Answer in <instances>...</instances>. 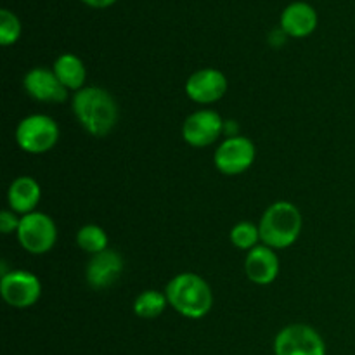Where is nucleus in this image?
<instances>
[{
  "label": "nucleus",
  "instance_id": "1",
  "mask_svg": "<svg viewBox=\"0 0 355 355\" xmlns=\"http://www.w3.org/2000/svg\"><path fill=\"white\" fill-rule=\"evenodd\" d=\"M73 113L83 128L94 137H104L118 121V104L107 90L83 87L71 99Z\"/></svg>",
  "mask_w": 355,
  "mask_h": 355
},
{
  "label": "nucleus",
  "instance_id": "2",
  "mask_svg": "<svg viewBox=\"0 0 355 355\" xmlns=\"http://www.w3.org/2000/svg\"><path fill=\"white\" fill-rule=\"evenodd\" d=\"M165 295L168 298V304L180 315L189 319L205 318L214 305L210 284L193 272L177 274L166 284Z\"/></svg>",
  "mask_w": 355,
  "mask_h": 355
},
{
  "label": "nucleus",
  "instance_id": "3",
  "mask_svg": "<svg viewBox=\"0 0 355 355\" xmlns=\"http://www.w3.org/2000/svg\"><path fill=\"white\" fill-rule=\"evenodd\" d=\"M260 241L272 250L293 245L302 232V215L293 203L277 201L263 211L259 224Z\"/></svg>",
  "mask_w": 355,
  "mask_h": 355
},
{
  "label": "nucleus",
  "instance_id": "4",
  "mask_svg": "<svg viewBox=\"0 0 355 355\" xmlns=\"http://www.w3.org/2000/svg\"><path fill=\"white\" fill-rule=\"evenodd\" d=\"M16 141L30 155H44L59 141V127L47 114H31L23 118L16 128Z\"/></svg>",
  "mask_w": 355,
  "mask_h": 355
},
{
  "label": "nucleus",
  "instance_id": "5",
  "mask_svg": "<svg viewBox=\"0 0 355 355\" xmlns=\"http://www.w3.org/2000/svg\"><path fill=\"white\" fill-rule=\"evenodd\" d=\"M16 232L21 246L33 255L51 252L52 246L58 241V229H55L54 220L40 211L23 215Z\"/></svg>",
  "mask_w": 355,
  "mask_h": 355
},
{
  "label": "nucleus",
  "instance_id": "6",
  "mask_svg": "<svg viewBox=\"0 0 355 355\" xmlns=\"http://www.w3.org/2000/svg\"><path fill=\"white\" fill-rule=\"evenodd\" d=\"M274 355H326V345L311 326L290 324L277 333Z\"/></svg>",
  "mask_w": 355,
  "mask_h": 355
},
{
  "label": "nucleus",
  "instance_id": "7",
  "mask_svg": "<svg viewBox=\"0 0 355 355\" xmlns=\"http://www.w3.org/2000/svg\"><path fill=\"white\" fill-rule=\"evenodd\" d=\"M214 162L218 172L225 175H238L246 172L255 162V146L250 139L232 135L218 146Z\"/></svg>",
  "mask_w": 355,
  "mask_h": 355
},
{
  "label": "nucleus",
  "instance_id": "8",
  "mask_svg": "<svg viewBox=\"0 0 355 355\" xmlns=\"http://www.w3.org/2000/svg\"><path fill=\"white\" fill-rule=\"evenodd\" d=\"M0 293L10 307L26 309L38 302L42 295V284L35 274L26 270H12L2 276Z\"/></svg>",
  "mask_w": 355,
  "mask_h": 355
},
{
  "label": "nucleus",
  "instance_id": "9",
  "mask_svg": "<svg viewBox=\"0 0 355 355\" xmlns=\"http://www.w3.org/2000/svg\"><path fill=\"white\" fill-rule=\"evenodd\" d=\"M225 121L215 111L201 110L196 113L189 114L182 125L184 141L193 148H205L210 146L220 137L224 132Z\"/></svg>",
  "mask_w": 355,
  "mask_h": 355
},
{
  "label": "nucleus",
  "instance_id": "10",
  "mask_svg": "<svg viewBox=\"0 0 355 355\" xmlns=\"http://www.w3.org/2000/svg\"><path fill=\"white\" fill-rule=\"evenodd\" d=\"M227 92V78L215 68H203L193 73L186 82V94L198 104H211L220 101Z\"/></svg>",
  "mask_w": 355,
  "mask_h": 355
},
{
  "label": "nucleus",
  "instance_id": "11",
  "mask_svg": "<svg viewBox=\"0 0 355 355\" xmlns=\"http://www.w3.org/2000/svg\"><path fill=\"white\" fill-rule=\"evenodd\" d=\"M24 90L40 103L59 104L68 99V89L59 82L54 69L33 68L24 75Z\"/></svg>",
  "mask_w": 355,
  "mask_h": 355
},
{
  "label": "nucleus",
  "instance_id": "12",
  "mask_svg": "<svg viewBox=\"0 0 355 355\" xmlns=\"http://www.w3.org/2000/svg\"><path fill=\"white\" fill-rule=\"evenodd\" d=\"M123 272V259L114 250L96 253L87 263V283L94 290H106L120 279Z\"/></svg>",
  "mask_w": 355,
  "mask_h": 355
},
{
  "label": "nucleus",
  "instance_id": "13",
  "mask_svg": "<svg viewBox=\"0 0 355 355\" xmlns=\"http://www.w3.org/2000/svg\"><path fill=\"white\" fill-rule=\"evenodd\" d=\"M245 272L255 284H270L279 276V259L276 250L266 245L252 248L245 260Z\"/></svg>",
  "mask_w": 355,
  "mask_h": 355
},
{
  "label": "nucleus",
  "instance_id": "14",
  "mask_svg": "<svg viewBox=\"0 0 355 355\" xmlns=\"http://www.w3.org/2000/svg\"><path fill=\"white\" fill-rule=\"evenodd\" d=\"M318 26V12L305 2H293L281 14V30L288 37H309Z\"/></svg>",
  "mask_w": 355,
  "mask_h": 355
},
{
  "label": "nucleus",
  "instance_id": "15",
  "mask_svg": "<svg viewBox=\"0 0 355 355\" xmlns=\"http://www.w3.org/2000/svg\"><path fill=\"white\" fill-rule=\"evenodd\" d=\"M42 189L38 186L37 180L33 177H17L9 187L7 193V201L14 214L28 215L37 208L38 201H40Z\"/></svg>",
  "mask_w": 355,
  "mask_h": 355
},
{
  "label": "nucleus",
  "instance_id": "16",
  "mask_svg": "<svg viewBox=\"0 0 355 355\" xmlns=\"http://www.w3.org/2000/svg\"><path fill=\"white\" fill-rule=\"evenodd\" d=\"M54 73L58 75L59 82L66 87L68 90H78L83 89L85 83L87 71L85 64L82 59L75 54H61L54 62Z\"/></svg>",
  "mask_w": 355,
  "mask_h": 355
},
{
  "label": "nucleus",
  "instance_id": "17",
  "mask_svg": "<svg viewBox=\"0 0 355 355\" xmlns=\"http://www.w3.org/2000/svg\"><path fill=\"white\" fill-rule=\"evenodd\" d=\"M166 304H168V298H166L165 293L156 290H148L135 298L134 312L135 315L142 319H156L163 314Z\"/></svg>",
  "mask_w": 355,
  "mask_h": 355
},
{
  "label": "nucleus",
  "instance_id": "18",
  "mask_svg": "<svg viewBox=\"0 0 355 355\" xmlns=\"http://www.w3.org/2000/svg\"><path fill=\"white\" fill-rule=\"evenodd\" d=\"M76 245L87 253H96L104 252L107 250V234L103 227L99 225H83L76 234Z\"/></svg>",
  "mask_w": 355,
  "mask_h": 355
},
{
  "label": "nucleus",
  "instance_id": "19",
  "mask_svg": "<svg viewBox=\"0 0 355 355\" xmlns=\"http://www.w3.org/2000/svg\"><path fill=\"white\" fill-rule=\"evenodd\" d=\"M260 241L259 225H253L252 222H239L232 227L231 231V243L239 250H252L259 246L257 243Z\"/></svg>",
  "mask_w": 355,
  "mask_h": 355
},
{
  "label": "nucleus",
  "instance_id": "20",
  "mask_svg": "<svg viewBox=\"0 0 355 355\" xmlns=\"http://www.w3.org/2000/svg\"><path fill=\"white\" fill-rule=\"evenodd\" d=\"M21 35V23L17 16L10 10H0V44L3 47L16 44Z\"/></svg>",
  "mask_w": 355,
  "mask_h": 355
},
{
  "label": "nucleus",
  "instance_id": "21",
  "mask_svg": "<svg viewBox=\"0 0 355 355\" xmlns=\"http://www.w3.org/2000/svg\"><path fill=\"white\" fill-rule=\"evenodd\" d=\"M19 222L21 218H17L14 211L3 210L2 214H0V231H2V234H9V232L17 231Z\"/></svg>",
  "mask_w": 355,
  "mask_h": 355
},
{
  "label": "nucleus",
  "instance_id": "22",
  "mask_svg": "<svg viewBox=\"0 0 355 355\" xmlns=\"http://www.w3.org/2000/svg\"><path fill=\"white\" fill-rule=\"evenodd\" d=\"M82 2L89 7H94V9H106V7L113 6L116 0H82Z\"/></svg>",
  "mask_w": 355,
  "mask_h": 355
}]
</instances>
